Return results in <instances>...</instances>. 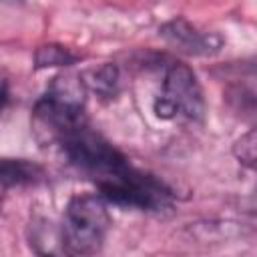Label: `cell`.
<instances>
[{
  "label": "cell",
  "instance_id": "obj_4",
  "mask_svg": "<svg viewBox=\"0 0 257 257\" xmlns=\"http://www.w3.org/2000/svg\"><path fill=\"white\" fill-rule=\"evenodd\" d=\"M153 112L163 120L181 118L187 122H201L205 116L203 88L195 72L183 64H169L163 80V92L153 102Z\"/></svg>",
  "mask_w": 257,
  "mask_h": 257
},
{
  "label": "cell",
  "instance_id": "obj_1",
  "mask_svg": "<svg viewBox=\"0 0 257 257\" xmlns=\"http://www.w3.org/2000/svg\"><path fill=\"white\" fill-rule=\"evenodd\" d=\"M86 84L82 76L58 74L50 80L46 92L36 100L32 110V126L42 145H56L84 118Z\"/></svg>",
  "mask_w": 257,
  "mask_h": 257
},
{
  "label": "cell",
  "instance_id": "obj_8",
  "mask_svg": "<svg viewBox=\"0 0 257 257\" xmlns=\"http://www.w3.org/2000/svg\"><path fill=\"white\" fill-rule=\"evenodd\" d=\"M82 56L78 52H74L68 46L50 42V44H42L36 48L34 52V68H54V66H72L80 60Z\"/></svg>",
  "mask_w": 257,
  "mask_h": 257
},
{
  "label": "cell",
  "instance_id": "obj_7",
  "mask_svg": "<svg viewBox=\"0 0 257 257\" xmlns=\"http://www.w3.org/2000/svg\"><path fill=\"white\" fill-rule=\"evenodd\" d=\"M86 88L96 92L100 98H112L118 90V68L112 62H104L98 68H92L82 78Z\"/></svg>",
  "mask_w": 257,
  "mask_h": 257
},
{
  "label": "cell",
  "instance_id": "obj_9",
  "mask_svg": "<svg viewBox=\"0 0 257 257\" xmlns=\"http://www.w3.org/2000/svg\"><path fill=\"white\" fill-rule=\"evenodd\" d=\"M233 155L235 159L245 165L247 169L255 167V157H257V141H255V128H249L245 135H241L235 145H233Z\"/></svg>",
  "mask_w": 257,
  "mask_h": 257
},
{
  "label": "cell",
  "instance_id": "obj_11",
  "mask_svg": "<svg viewBox=\"0 0 257 257\" xmlns=\"http://www.w3.org/2000/svg\"><path fill=\"white\" fill-rule=\"evenodd\" d=\"M0 2H4V4H10V6H18V4H24L26 0H0Z\"/></svg>",
  "mask_w": 257,
  "mask_h": 257
},
{
  "label": "cell",
  "instance_id": "obj_2",
  "mask_svg": "<svg viewBox=\"0 0 257 257\" xmlns=\"http://www.w3.org/2000/svg\"><path fill=\"white\" fill-rule=\"evenodd\" d=\"M108 229V203L96 193L76 195L68 201L58 229L60 249L66 255H94L102 249Z\"/></svg>",
  "mask_w": 257,
  "mask_h": 257
},
{
  "label": "cell",
  "instance_id": "obj_5",
  "mask_svg": "<svg viewBox=\"0 0 257 257\" xmlns=\"http://www.w3.org/2000/svg\"><path fill=\"white\" fill-rule=\"evenodd\" d=\"M159 36L177 50L191 56H211L223 48V38L217 32H205L185 18H173L159 28Z\"/></svg>",
  "mask_w": 257,
  "mask_h": 257
},
{
  "label": "cell",
  "instance_id": "obj_10",
  "mask_svg": "<svg viewBox=\"0 0 257 257\" xmlns=\"http://www.w3.org/2000/svg\"><path fill=\"white\" fill-rule=\"evenodd\" d=\"M8 100H10V86H8V80L0 76V110L6 108Z\"/></svg>",
  "mask_w": 257,
  "mask_h": 257
},
{
  "label": "cell",
  "instance_id": "obj_3",
  "mask_svg": "<svg viewBox=\"0 0 257 257\" xmlns=\"http://www.w3.org/2000/svg\"><path fill=\"white\" fill-rule=\"evenodd\" d=\"M98 195L112 205L147 213H165L173 207V191L153 175L126 163L122 169L96 181Z\"/></svg>",
  "mask_w": 257,
  "mask_h": 257
},
{
  "label": "cell",
  "instance_id": "obj_6",
  "mask_svg": "<svg viewBox=\"0 0 257 257\" xmlns=\"http://www.w3.org/2000/svg\"><path fill=\"white\" fill-rule=\"evenodd\" d=\"M46 179L44 169L38 163L26 159H8L0 157V187L14 189V187H34Z\"/></svg>",
  "mask_w": 257,
  "mask_h": 257
}]
</instances>
